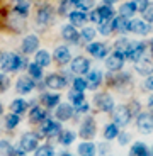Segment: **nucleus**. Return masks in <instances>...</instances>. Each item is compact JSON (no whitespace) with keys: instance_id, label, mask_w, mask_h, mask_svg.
<instances>
[{"instance_id":"nucleus-26","label":"nucleus","mask_w":153,"mask_h":156,"mask_svg":"<svg viewBox=\"0 0 153 156\" xmlns=\"http://www.w3.org/2000/svg\"><path fill=\"white\" fill-rule=\"evenodd\" d=\"M134 12H136V5H134V2H126V4H122L121 7H119V14H121V17H124V19L133 17Z\"/></svg>"},{"instance_id":"nucleus-32","label":"nucleus","mask_w":153,"mask_h":156,"mask_svg":"<svg viewBox=\"0 0 153 156\" xmlns=\"http://www.w3.org/2000/svg\"><path fill=\"white\" fill-rule=\"evenodd\" d=\"M78 154L80 156H95V144H92V143H82L78 146Z\"/></svg>"},{"instance_id":"nucleus-24","label":"nucleus","mask_w":153,"mask_h":156,"mask_svg":"<svg viewBox=\"0 0 153 156\" xmlns=\"http://www.w3.org/2000/svg\"><path fill=\"white\" fill-rule=\"evenodd\" d=\"M102 83V73L100 71H90V75H89V76H87V87H89V88H97L99 85H100Z\"/></svg>"},{"instance_id":"nucleus-11","label":"nucleus","mask_w":153,"mask_h":156,"mask_svg":"<svg viewBox=\"0 0 153 156\" xmlns=\"http://www.w3.org/2000/svg\"><path fill=\"white\" fill-rule=\"evenodd\" d=\"M38 48H39V39H38V36L34 34H29L24 37L22 41V51L26 53V55H32V53H36L38 51Z\"/></svg>"},{"instance_id":"nucleus-48","label":"nucleus","mask_w":153,"mask_h":156,"mask_svg":"<svg viewBox=\"0 0 153 156\" xmlns=\"http://www.w3.org/2000/svg\"><path fill=\"white\" fill-rule=\"evenodd\" d=\"M119 143H121V144H126V143H128V134H119Z\"/></svg>"},{"instance_id":"nucleus-10","label":"nucleus","mask_w":153,"mask_h":156,"mask_svg":"<svg viewBox=\"0 0 153 156\" xmlns=\"http://www.w3.org/2000/svg\"><path fill=\"white\" fill-rule=\"evenodd\" d=\"M36 20L39 26H48L53 20V9L51 5H41L38 14H36Z\"/></svg>"},{"instance_id":"nucleus-19","label":"nucleus","mask_w":153,"mask_h":156,"mask_svg":"<svg viewBox=\"0 0 153 156\" xmlns=\"http://www.w3.org/2000/svg\"><path fill=\"white\" fill-rule=\"evenodd\" d=\"M55 59L58 65H67L68 61L71 59V55H70V49L67 46H58L55 51Z\"/></svg>"},{"instance_id":"nucleus-14","label":"nucleus","mask_w":153,"mask_h":156,"mask_svg":"<svg viewBox=\"0 0 153 156\" xmlns=\"http://www.w3.org/2000/svg\"><path fill=\"white\" fill-rule=\"evenodd\" d=\"M129 31L134 34H148L151 31V26L146 24L145 20L136 19V20H129Z\"/></svg>"},{"instance_id":"nucleus-16","label":"nucleus","mask_w":153,"mask_h":156,"mask_svg":"<svg viewBox=\"0 0 153 156\" xmlns=\"http://www.w3.org/2000/svg\"><path fill=\"white\" fill-rule=\"evenodd\" d=\"M41 133L43 136H56V134L61 133V127H60V122H55L51 121V119H46L41 127Z\"/></svg>"},{"instance_id":"nucleus-12","label":"nucleus","mask_w":153,"mask_h":156,"mask_svg":"<svg viewBox=\"0 0 153 156\" xmlns=\"http://www.w3.org/2000/svg\"><path fill=\"white\" fill-rule=\"evenodd\" d=\"M90 68V61L85 58V56H77V58L71 61V71L77 75H82V73H87Z\"/></svg>"},{"instance_id":"nucleus-33","label":"nucleus","mask_w":153,"mask_h":156,"mask_svg":"<svg viewBox=\"0 0 153 156\" xmlns=\"http://www.w3.org/2000/svg\"><path fill=\"white\" fill-rule=\"evenodd\" d=\"M129 43L131 41H128V39H119L118 43L114 44V48H116V51H114V53H116V55H121L122 58H124V55H126V51H128V48H129Z\"/></svg>"},{"instance_id":"nucleus-49","label":"nucleus","mask_w":153,"mask_h":156,"mask_svg":"<svg viewBox=\"0 0 153 156\" xmlns=\"http://www.w3.org/2000/svg\"><path fill=\"white\" fill-rule=\"evenodd\" d=\"M148 107H150V109L153 110V95H151V97L148 98Z\"/></svg>"},{"instance_id":"nucleus-55","label":"nucleus","mask_w":153,"mask_h":156,"mask_svg":"<svg viewBox=\"0 0 153 156\" xmlns=\"http://www.w3.org/2000/svg\"><path fill=\"white\" fill-rule=\"evenodd\" d=\"M60 156H71L70 153H63V154H60Z\"/></svg>"},{"instance_id":"nucleus-39","label":"nucleus","mask_w":153,"mask_h":156,"mask_svg":"<svg viewBox=\"0 0 153 156\" xmlns=\"http://www.w3.org/2000/svg\"><path fill=\"white\" fill-rule=\"evenodd\" d=\"M29 73H31V76H32V78L39 80V78L43 76V68L38 66L36 63H31V65H29Z\"/></svg>"},{"instance_id":"nucleus-27","label":"nucleus","mask_w":153,"mask_h":156,"mask_svg":"<svg viewBox=\"0 0 153 156\" xmlns=\"http://www.w3.org/2000/svg\"><path fill=\"white\" fill-rule=\"evenodd\" d=\"M26 109H27V102L22 100V98H16V100L10 104V110L16 115H20L22 112H26Z\"/></svg>"},{"instance_id":"nucleus-52","label":"nucleus","mask_w":153,"mask_h":156,"mask_svg":"<svg viewBox=\"0 0 153 156\" xmlns=\"http://www.w3.org/2000/svg\"><path fill=\"white\" fill-rule=\"evenodd\" d=\"M150 49H151V56H153V39L150 41Z\"/></svg>"},{"instance_id":"nucleus-53","label":"nucleus","mask_w":153,"mask_h":156,"mask_svg":"<svg viewBox=\"0 0 153 156\" xmlns=\"http://www.w3.org/2000/svg\"><path fill=\"white\" fill-rule=\"evenodd\" d=\"M68 2H70V4H75V5H77V4L80 2V0H68Z\"/></svg>"},{"instance_id":"nucleus-44","label":"nucleus","mask_w":153,"mask_h":156,"mask_svg":"<svg viewBox=\"0 0 153 156\" xmlns=\"http://www.w3.org/2000/svg\"><path fill=\"white\" fill-rule=\"evenodd\" d=\"M82 39H85V41H89V43H90V41H94V37H95V29H92V27H85L82 31Z\"/></svg>"},{"instance_id":"nucleus-17","label":"nucleus","mask_w":153,"mask_h":156,"mask_svg":"<svg viewBox=\"0 0 153 156\" xmlns=\"http://www.w3.org/2000/svg\"><path fill=\"white\" fill-rule=\"evenodd\" d=\"M122 65H124V58H122L121 55H111L109 58L106 59V66H107V70H111V71H119L122 68Z\"/></svg>"},{"instance_id":"nucleus-6","label":"nucleus","mask_w":153,"mask_h":156,"mask_svg":"<svg viewBox=\"0 0 153 156\" xmlns=\"http://www.w3.org/2000/svg\"><path fill=\"white\" fill-rule=\"evenodd\" d=\"M131 110L128 105H118V109L114 110V124L118 126H126L131 121Z\"/></svg>"},{"instance_id":"nucleus-13","label":"nucleus","mask_w":153,"mask_h":156,"mask_svg":"<svg viewBox=\"0 0 153 156\" xmlns=\"http://www.w3.org/2000/svg\"><path fill=\"white\" fill-rule=\"evenodd\" d=\"M134 68H136V71L140 75L148 76V75L153 73V61H151V59H148V58H141V59H138V61H136Z\"/></svg>"},{"instance_id":"nucleus-22","label":"nucleus","mask_w":153,"mask_h":156,"mask_svg":"<svg viewBox=\"0 0 153 156\" xmlns=\"http://www.w3.org/2000/svg\"><path fill=\"white\" fill-rule=\"evenodd\" d=\"M61 34H63V37L67 39V41H70V43H78V39H80V34L77 32V29H75L71 24H68V26H65V27L61 29Z\"/></svg>"},{"instance_id":"nucleus-56","label":"nucleus","mask_w":153,"mask_h":156,"mask_svg":"<svg viewBox=\"0 0 153 156\" xmlns=\"http://www.w3.org/2000/svg\"><path fill=\"white\" fill-rule=\"evenodd\" d=\"M151 156H153V148H151Z\"/></svg>"},{"instance_id":"nucleus-29","label":"nucleus","mask_w":153,"mask_h":156,"mask_svg":"<svg viewBox=\"0 0 153 156\" xmlns=\"http://www.w3.org/2000/svg\"><path fill=\"white\" fill-rule=\"evenodd\" d=\"M85 20H87V16L83 14V12L75 10V12H71V14H70V22H71L73 27H75V26H83Z\"/></svg>"},{"instance_id":"nucleus-51","label":"nucleus","mask_w":153,"mask_h":156,"mask_svg":"<svg viewBox=\"0 0 153 156\" xmlns=\"http://www.w3.org/2000/svg\"><path fill=\"white\" fill-rule=\"evenodd\" d=\"M14 2H16V5H17V4H26L27 0H14Z\"/></svg>"},{"instance_id":"nucleus-1","label":"nucleus","mask_w":153,"mask_h":156,"mask_svg":"<svg viewBox=\"0 0 153 156\" xmlns=\"http://www.w3.org/2000/svg\"><path fill=\"white\" fill-rule=\"evenodd\" d=\"M26 66V59L14 53H0V70L2 71H16Z\"/></svg>"},{"instance_id":"nucleus-28","label":"nucleus","mask_w":153,"mask_h":156,"mask_svg":"<svg viewBox=\"0 0 153 156\" xmlns=\"http://www.w3.org/2000/svg\"><path fill=\"white\" fill-rule=\"evenodd\" d=\"M29 119H31V122H43V121H46V110L41 109V107H34V109L31 110V114H29Z\"/></svg>"},{"instance_id":"nucleus-4","label":"nucleus","mask_w":153,"mask_h":156,"mask_svg":"<svg viewBox=\"0 0 153 156\" xmlns=\"http://www.w3.org/2000/svg\"><path fill=\"white\" fill-rule=\"evenodd\" d=\"M145 49H146L145 43L131 41V43H129V48H128V51H126V55H124V58L133 59V61H138V59L143 58V53H145Z\"/></svg>"},{"instance_id":"nucleus-15","label":"nucleus","mask_w":153,"mask_h":156,"mask_svg":"<svg viewBox=\"0 0 153 156\" xmlns=\"http://www.w3.org/2000/svg\"><path fill=\"white\" fill-rule=\"evenodd\" d=\"M32 88H34V80L29 78V76H20L19 80H17V83H16V90L22 95L32 92Z\"/></svg>"},{"instance_id":"nucleus-35","label":"nucleus","mask_w":153,"mask_h":156,"mask_svg":"<svg viewBox=\"0 0 153 156\" xmlns=\"http://www.w3.org/2000/svg\"><path fill=\"white\" fill-rule=\"evenodd\" d=\"M75 139V134L71 133V131H63V133H60V143L61 144H71Z\"/></svg>"},{"instance_id":"nucleus-23","label":"nucleus","mask_w":153,"mask_h":156,"mask_svg":"<svg viewBox=\"0 0 153 156\" xmlns=\"http://www.w3.org/2000/svg\"><path fill=\"white\" fill-rule=\"evenodd\" d=\"M112 29L118 32H128L129 31V20L124 19V17H116V19L112 20Z\"/></svg>"},{"instance_id":"nucleus-9","label":"nucleus","mask_w":153,"mask_h":156,"mask_svg":"<svg viewBox=\"0 0 153 156\" xmlns=\"http://www.w3.org/2000/svg\"><path fill=\"white\" fill-rule=\"evenodd\" d=\"M68 97H70V100L73 102V107L77 112H87L89 110V102L83 98V94H80V92H70L68 94Z\"/></svg>"},{"instance_id":"nucleus-31","label":"nucleus","mask_w":153,"mask_h":156,"mask_svg":"<svg viewBox=\"0 0 153 156\" xmlns=\"http://www.w3.org/2000/svg\"><path fill=\"white\" fill-rule=\"evenodd\" d=\"M43 104L48 107V109H51V107H55V105H60V95L56 94H46L43 95Z\"/></svg>"},{"instance_id":"nucleus-37","label":"nucleus","mask_w":153,"mask_h":156,"mask_svg":"<svg viewBox=\"0 0 153 156\" xmlns=\"http://www.w3.org/2000/svg\"><path fill=\"white\" fill-rule=\"evenodd\" d=\"M14 12H16V16L19 17H26L29 14V4L26 2V4H17L16 9H14Z\"/></svg>"},{"instance_id":"nucleus-2","label":"nucleus","mask_w":153,"mask_h":156,"mask_svg":"<svg viewBox=\"0 0 153 156\" xmlns=\"http://www.w3.org/2000/svg\"><path fill=\"white\" fill-rule=\"evenodd\" d=\"M112 14H114V10L109 7V5H102V7L92 10L90 20H92V22H95V24H100V22H104V20H111V19H112Z\"/></svg>"},{"instance_id":"nucleus-8","label":"nucleus","mask_w":153,"mask_h":156,"mask_svg":"<svg viewBox=\"0 0 153 156\" xmlns=\"http://www.w3.org/2000/svg\"><path fill=\"white\" fill-rule=\"evenodd\" d=\"M36 149H38V136L32 133H26L20 137V151L29 153V151H36Z\"/></svg>"},{"instance_id":"nucleus-3","label":"nucleus","mask_w":153,"mask_h":156,"mask_svg":"<svg viewBox=\"0 0 153 156\" xmlns=\"http://www.w3.org/2000/svg\"><path fill=\"white\" fill-rule=\"evenodd\" d=\"M94 105L102 112H111L114 110V100L109 94H97L94 98Z\"/></svg>"},{"instance_id":"nucleus-5","label":"nucleus","mask_w":153,"mask_h":156,"mask_svg":"<svg viewBox=\"0 0 153 156\" xmlns=\"http://www.w3.org/2000/svg\"><path fill=\"white\" fill-rule=\"evenodd\" d=\"M136 127L143 134H148L153 131V114L150 112H141L136 119Z\"/></svg>"},{"instance_id":"nucleus-42","label":"nucleus","mask_w":153,"mask_h":156,"mask_svg":"<svg viewBox=\"0 0 153 156\" xmlns=\"http://www.w3.org/2000/svg\"><path fill=\"white\" fill-rule=\"evenodd\" d=\"M19 115H16V114H10V115H7V119H5V126H7L9 129H14L17 124H19Z\"/></svg>"},{"instance_id":"nucleus-21","label":"nucleus","mask_w":153,"mask_h":156,"mask_svg":"<svg viewBox=\"0 0 153 156\" xmlns=\"http://www.w3.org/2000/svg\"><path fill=\"white\" fill-rule=\"evenodd\" d=\"M87 51H89L92 56H95V58H104V56H107V48L104 46L102 43H92V44H89Z\"/></svg>"},{"instance_id":"nucleus-41","label":"nucleus","mask_w":153,"mask_h":156,"mask_svg":"<svg viewBox=\"0 0 153 156\" xmlns=\"http://www.w3.org/2000/svg\"><path fill=\"white\" fill-rule=\"evenodd\" d=\"M87 88V82L83 80V78H75L73 80V90L75 92H80V94H83V90Z\"/></svg>"},{"instance_id":"nucleus-25","label":"nucleus","mask_w":153,"mask_h":156,"mask_svg":"<svg viewBox=\"0 0 153 156\" xmlns=\"http://www.w3.org/2000/svg\"><path fill=\"white\" fill-rule=\"evenodd\" d=\"M34 63L38 65V66H41V68L49 66V65H51L49 53H48V51H38V53H36V61Z\"/></svg>"},{"instance_id":"nucleus-38","label":"nucleus","mask_w":153,"mask_h":156,"mask_svg":"<svg viewBox=\"0 0 153 156\" xmlns=\"http://www.w3.org/2000/svg\"><path fill=\"white\" fill-rule=\"evenodd\" d=\"M53 154H55V149L48 144L39 146V148L36 149V156H53Z\"/></svg>"},{"instance_id":"nucleus-34","label":"nucleus","mask_w":153,"mask_h":156,"mask_svg":"<svg viewBox=\"0 0 153 156\" xmlns=\"http://www.w3.org/2000/svg\"><path fill=\"white\" fill-rule=\"evenodd\" d=\"M119 136V129L116 124H107L106 129H104V137L106 139H114V137Z\"/></svg>"},{"instance_id":"nucleus-54","label":"nucleus","mask_w":153,"mask_h":156,"mask_svg":"<svg viewBox=\"0 0 153 156\" xmlns=\"http://www.w3.org/2000/svg\"><path fill=\"white\" fill-rule=\"evenodd\" d=\"M2 112H4V107H2V104H0V115H2Z\"/></svg>"},{"instance_id":"nucleus-30","label":"nucleus","mask_w":153,"mask_h":156,"mask_svg":"<svg viewBox=\"0 0 153 156\" xmlns=\"http://www.w3.org/2000/svg\"><path fill=\"white\" fill-rule=\"evenodd\" d=\"M129 156H148V148H146L143 143H134L131 146Z\"/></svg>"},{"instance_id":"nucleus-47","label":"nucleus","mask_w":153,"mask_h":156,"mask_svg":"<svg viewBox=\"0 0 153 156\" xmlns=\"http://www.w3.org/2000/svg\"><path fill=\"white\" fill-rule=\"evenodd\" d=\"M145 88H146V90H153V75L145 80Z\"/></svg>"},{"instance_id":"nucleus-20","label":"nucleus","mask_w":153,"mask_h":156,"mask_svg":"<svg viewBox=\"0 0 153 156\" xmlns=\"http://www.w3.org/2000/svg\"><path fill=\"white\" fill-rule=\"evenodd\" d=\"M65 83H67V82H65V78H63L61 75L53 73V75H48V76H46V87H49V88H53V90L63 88Z\"/></svg>"},{"instance_id":"nucleus-18","label":"nucleus","mask_w":153,"mask_h":156,"mask_svg":"<svg viewBox=\"0 0 153 156\" xmlns=\"http://www.w3.org/2000/svg\"><path fill=\"white\" fill-rule=\"evenodd\" d=\"M71 115H73L71 105H68V104H60L58 109H56V119L60 122H65V121H70Z\"/></svg>"},{"instance_id":"nucleus-36","label":"nucleus","mask_w":153,"mask_h":156,"mask_svg":"<svg viewBox=\"0 0 153 156\" xmlns=\"http://www.w3.org/2000/svg\"><path fill=\"white\" fill-rule=\"evenodd\" d=\"M112 31H114L112 29V20H104V22L99 24V32H100V34L107 36V34H111Z\"/></svg>"},{"instance_id":"nucleus-45","label":"nucleus","mask_w":153,"mask_h":156,"mask_svg":"<svg viewBox=\"0 0 153 156\" xmlns=\"http://www.w3.org/2000/svg\"><path fill=\"white\" fill-rule=\"evenodd\" d=\"M143 20H146V22H153V5H148V7L143 10Z\"/></svg>"},{"instance_id":"nucleus-46","label":"nucleus","mask_w":153,"mask_h":156,"mask_svg":"<svg viewBox=\"0 0 153 156\" xmlns=\"http://www.w3.org/2000/svg\"><path fill=\"white\" fill-rule=\"evenodd\" d=\"M134 5H136V10H145L150 5V0H134Z\"/></svg>"},{"instance_id":"nucleus-7","label":"nucleus","mask_w":153,"mask_h":156,"mask_svg":"<svg viewBox=\"0 0 153 156\" xmlns=\"http://www.w3.org/2000/svg\"><path fill=\"white\" fill-rule=\"evenodd\" d=\"M95 133H97V126H95V121L94 117H87L85 121L82 122V126H80V137H83V139H92V137L95 136Z\"/></svg>"},{"instance_id":"nucleus-50","label":"nucleus","mask_w":153,"mask_h":156,"mask_svg":"<svg viewBox=\"0 0 153 156\" xmlns=\"http://www.w3.org/2000/svg\"><path fill=\"white\" fill-rule=\"evenodd\" d=\"M102 2H104V4H107V5H112L116 0H102Z\"/></svg>"},{"instance_id":"nucleus-40","label":"nucleus","mask_w":153,"mask_h":156,"mask_svg":"<svg viewBox=\"0 0 153 156\" xmlns=\"http://www.w3.org/2000/svg\"><path fill=\"white\" fill-rule=\"evenodd\" d=\"M12 146L9 141H0V156H12Z\"/></svg>"},{"instance_id":"nucleus-43","label":"nucleus","mask_w":153,"mask_h":156,"mask_svg":"<svg viewBox=\"0 0 153 156\" xmlns=\"http://www.w3.org/2000/svg\"><path fill=\"white\" fill-rule=\"evenodd\" d=\"M92 7H94V0H80L78 4H77V9H78V12L90 10Z\"/></svg>"}]
</instances>
